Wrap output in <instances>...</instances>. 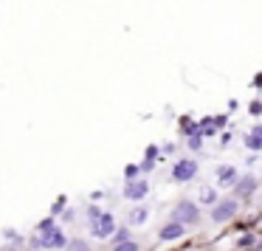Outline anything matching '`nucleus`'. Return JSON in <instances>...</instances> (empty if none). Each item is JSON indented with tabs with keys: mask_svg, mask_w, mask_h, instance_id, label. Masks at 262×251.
I'll return each mask as SVG.
<instances>
[{
	"mask_svg": "<svg viewBox=\"0 0 262 251\" xmlns=\"http://www.w3.org/2000/svg\"><path fill=\"white\" fill-rule=\"evenodd\" d=\"M172 220L183 223V226H194V223L200 220V212H198V206H194L192 200H181V203L172 209Z\"/></svg>",
	"mask_w": 262,
	"mask_h": 251,
	"instance_id": "1",
	"label": "nucleus"
},
{
	"mask_svg": "<svg viewBox=\"0 0 262 251\" xmlns=\"http://www.w3.org/2000/svg\"><path fill=\"white\" fill-rule=\"evenodd\" d=\"M116 232V217L113 215H96L91 220V234L93 237H110Z\"/></svg>",
	"mask_w": 262,
	"mask_h": 251,
	"instance_id": "2",
	"label": "nucleus"
},
{
	"mask_svg": "<svg viewBox=\"0 0 262 251\" xmlns=\"http://www.w3.org/2000/svg\"><path fill=\"white\" fill-rule=\"evenodd\" d=\"M194 175H198V161H192V158H181L175 166H172V178H175L178 183L192 181Z\"/></svg>",
	"mask_w": 262,
	"mask_h": 251,
	"instance_id": "3",
	"label": "nucleus"
},
{
	"mask_svg": "<svg viewBox=\"0 0 262 251\" xmlns=\"http://www.w3.org/2000/svg\"><path fill=\"white\" fill-rule=\"evenodd\" d=\"M34 245H40V248H65L68 240H65V234L59 232V228H48V232H42L40 237L34 240Z\"/></svg>",
	"mask_w": 262,
	"mask_h": 251,
	"instance_id": "4",
	"label": "nucleus"
},
{
	"mask_svg": "<svg viewBox=\"0 0 262 251\" xmlns=\"http://www.w3.org/2000/svg\"><path fill=\"white\" fill-rule=\"evenodd\" d=\"M237 209H239V203L237 200H220V203H214V209H211V220L214 223H226V220H231L234 215H237Z\"/></svg>",
	"mask_w": 262,
	"mask_h": 251,
	"instance_id": "5",
	"label": "nucleus"
},
{
	"mask_svg": "<svg viewBox=\"0 0 262 251\" xmlns=\"http://www.w3.org/2000/svg\"><path fill=\"white\" fill-rule=\"evenodd\" d=\"M147 192H149V183L141 181V178H133V181H127V186H124V198L127 200H144Z\"/></svg>",
	"mask_w": 262,
	"mask_h": 251,
	"instance_id": "6",
	"label": "nucleus"
},
{
	"mask_svg": "<svg viewBox=\"0 0 262 251\" xmlns=\"http://www.w3.org/2000/svg\"><path fill=\"white\" fill-rule=\"evenodd\" d=\"M254 189H256V178L254 175L237 178V181H234V198H251Z\"/></svg>",
	"mask_w": 262,
	"mask_h": 251,
	"instance_id": "7",
	"label": "nucleus"
},
{
	"mask_svg": "<svg viewBox=\"0 0 262 251\" xmlns=\"http://www.w3.org/2000/svg\"><path fill=\"white\" fill-rule=\"evenodd\" d=\"M217 186H234V181H237V170H234L231 164H223V166H217Z\"/></svg>",
	"mask_w": 262,
	"mask_h": 251,
	"instance_id": "8",
	"label": "nucleus"
},
{
	"mask_svg": "<svg viewBox=\"0 0 262 251\" xmlns=\"http://www.w3.org/2000/svg\"><path fill=\"white\" fill-rule=\"evenodd\" d=\"M178 237H183V223L172 220L161 228V240H178Z\"/></svg>",
	"mask_w": 262,
	"mask_h": 251,
	"instance_id": "9",
	"label": "nucleus"
},
{
	"mask_svg": "<svg viewBox=\"0 0 262 251\" xmlns=\"http://www.w3.org/2000/svg\"><path fill=\"white\" fill-rule=\"evenodd\" d=\"M245 147H248V150H256V153L262 150V124H256L251 133H245Z\"/></svg>",
	"mask_w": 262,
	"mask_h": 251,
	"instance_id": "10",
	"label": "nucleus"
},
{
	"mask_svg": "<svg viewBox=\"0 0 262 251\" xmlns=\"http://www.w3.org/2000/svg\"><path fill=\"white\" fill-rule=\"evenodd\" d=\"M113 251H138V243L127 237V232H121V234H119V243H116Z\"/></svg>",
	"mask_w": 262,
	"mask_h": 251,
	"instance_id": "11",
	"label": "nucleus"
},
{
	"mask_svg": "<svg viewBox=\"0 0 262 251\" xmlns=\"http://www.w3.org/2000/svg\"><path fill=\"white\" fill-rule=\"evenodd\" d=\"M147 217H149L147 206H138V209L130 212V223H133V226H141V223H147Z\"/></svg>",
	"mask_w": 262,
	"mask_h": 251,
	"instance_id": "12",
	"label": "nucleus"
},
{
	"mask_svg": "<svg viewBox=\"0 0 262 251\" xmlns=\"http://www.w3.org/2000/svg\"><path fill=\"white\" fill-rule=\"evenodd\" d=\"M200 203L214 206V203H217V192H214V189H209V186H206V189H200Z\"/></svg>",
	"mask_w": 262,
	"mask_h": 251,
	"instance_id": "13",
	"label": "nucleus"
},
{
	"mask_svg": "<svg viewBox=\"0 0 262 251\" xmlns=\"http://www.w3.org/2000/svg\"><path fill=\"white\" fill-rule=\"evenodd\" d=\"M68 251H91V245L85 240H74V243H68Z\"/></svg>",
	"mask_w": 262,
	"mask_h": 251,
	"instance_id": "14",
	"label": "nucleus"
},
{
	"mask_svg": "<svg viewBox=\"0 0 262 251\" xmlns=\"http://www.w3.org/2000/svg\"><path fill=\"white\" fill-rule=\"evenodd\" d=\"M127 181H133V178H138V172H141V166H136V164H130V166H127Z\"/></svg>",
	"mask_w": 262,
	"mask_h": 251,
	"instance_id": "15",
	"label": "nucleus"
},
{
	"mask_svg": "<svg viewBox=\"0 0 262 251\" xmlns=\"http://www.w3.org/2000/svg\"><path fill=\"white\" fill-rule=\"evenodd\" d=\"M251 113L259 116V113H262V102H251Z\"/></svg>",
	"mask_w": 262,
	"mask_h": 251,
	"instance_id": "16",
	"label": "nucleus"
},
{
	"mask_svg": "<svg viewBox=\"0 0 262 251\" xmlns=\"http://www.w3.org/2000/svg\"><path fill=\"white\" fill-rule=\"evenodd\" d=\"M48 228H54V223L51 220H42L40 223V232H48Z\"/></svg>",
	"mask_w": 262,
	"mask_h": 251,
	"instance_id": "17",
	"label": "nucleus"
},
{
	"mask_svg": "<svg viewBox=\"0 0 262 251\" xmlns=\"http://www.w3.org/2000/svg\"><path fill=\"white\" fill-rule=\"evenodd\" d=\"M251 243H254V237H251V234H245V237L239 240V245H251Z\"/></svg>",
	"mask_w": 262,
	"mask_h": 251,
	"instance_id": "18",
	"label": "nucleus"
},
{
	"mask_svg": "<svg viewBox=\"0 0 262 251\" xmlns=\"http://www.w3.org/2000/svg\"><path fill=\"white\" fill-rule=\"evenodd\" d=\"M0 251H17L14 245H0Z\"/></svg>",
	"mask_w": 262,
	"mask_h": 251,
	"instance_id": "19",
	"label": "nucleus"
}]
</instances>
